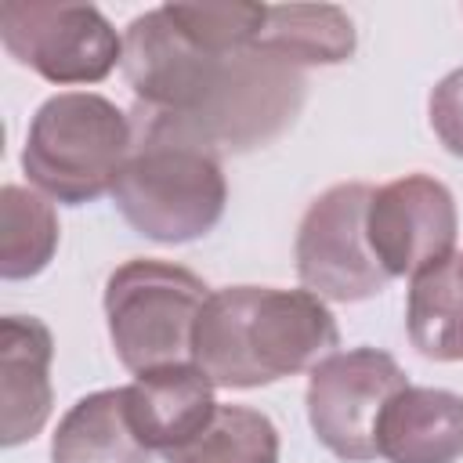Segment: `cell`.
<instances>
[{
    "mask_svg": "<svg viewBox=\"0 0 463 463\" xmlns=\"http://www.w3.org/2000/svg\"><path fill=\"white\" fill-rule=\"evenodd\" d=\"M163 456L166 463H279V430L250 405H217L192 441Z\"/></svg>",
    "mask_w": 463,
    "mask_h": 463,
    "instance_id": "cell-18",
    "label": "cell"
},
{
    "mask_svg": "<svg viewBox=\"0 0 463 463\" xmlns=\"http://www.w3.org/2000/svg\"><path fill=\"white\" fill-rule=\"evenodd\" d=\"M134 145L112 184L123 221L152 242H195L217 228L228 203L221 152L181 116L134 105Z\"/></svg>",
    "mask_w": 463,
    "mask_h": 463,
    "instance_id": "cell-2",
    "label": "cell"
},
{
    "mask_svg": "<svg viewBox=\"0 0 463 463\" xmlns=\"http://www.w3.org/2000/svg\"><path fill=\"white\" fill-rule=\"evenodd\" d=\"M54 336L36 315L0 318V445L14 449L36 438L51 416Z\"/></svg>",
    "mask_w": 463,
    "mask_h": 463,
    "instance_id": "cell-11",
    "label": "cell"
},
{
    "mask_svg": "<svg viewBox=\"0 0 463 463\" xmlns=\"http://www.w3.org/2000/svg\"><path fill=\"white\" fill-rule=\"evenodd\" d=\"M210 286L170 260L134 257L105 282V322L116 358L134 376L192 362V333Z\"/></svg>",
    "mask_w": 463,
    "mask_h": 463,
    "instance_id": "cell-4",
    "label": "cell"
},
{
    "mask_svg": "<svg viewBox=\"0 0 463 463\" xmlns=\"http://www.w3.org/2000/svg\"><path fill=\"white\" fill-rule=\"evenodd\" d=\"M304 69L253 43L228 58L221 87L188 123L217 152H250L293 127L304 105Z\"/></svg>",
    "mask_w": 463,
    "mask_h": 463,
    "instance_id": "cell-8",
    "label": "cell"
},
{
    "mask_svg": "<svg viewBox=\"0 0 463 463\" xmlns=\"http://www.w3.org/2000/svg\"><path fill=\"white\" fill-rule=\"evenodd\" d=\"M51 463H152V449L130 427L127 387L83 394L58 420Z\"/></svg>",
    "mask_w": 463,
    "mask_h": 463,
    "instance_id": "cell-14",
    "label": "cell"
},
{
    "mask_svg": "<svg viewBox=\"0 0 463 463\" xmlns=\"http://www.w3.org/2000/svg\"><path fill=\"white\" fill-rule=\"evenodd\" d=\"M459 275H463V253H459Z\"/></svg>",
    "mask_w": 463,
    "mask_h": 463,
    "instance_id": "cell-21",
    "label": "cell"
},
{
    "mask_svg": "<svg viewBox=\"0 0 463 463\" xmlns=\"http://www.w3.org/2000/svg\"><path fill=\"white\" fill-rule=\"evenodd\" d=\"M405 329L430 362H463V275L459 253L420 271L409 286Z\"/></svg>",
    "mask_w": 463,
    "mask_h": 463,
    "instance_id": "cell-16",
    "label": "cell"
},
{
    "mask_svg": "<svg viewBox=\"0 0 463 463\" xmlns=\"http://www.w3.org/2000/svg\"><path fill=\"white\" fill-rule=\"evenodd\" d=\"M0 40L7 54L47 83H101L123 65V36L94 4L4 0Z\"/></svg>",
    "mask_w": 463,
    "mask_h": 463,
    "instance_id": "cell-5",
    "label": "cell"
},
{
    "mask_svg": "<svg viewBox=\"0 0 463 463\" xmlns=\"http://www.w3.org/2000/svg\"><path fill=\"white\" fill-rule=\"evenodd\" d=\"M340 344L322 297L275 286H224L203 304L192 333V362L213 387L253 391L315 369Z\"/></svg>",
    "mask_w": 463,
    "mask_h": 463,
    "instance_id": "cell-1",
    "label": "cell"
},
{
    "mask_svg": "<svg viewBox=\"0 0 463 463\" xmlns=\"http://www.w3.org/2000/svg\"><path fill=\"white\" fill-rule=\"evenodd\" d=\"M456 199L430 174H405L373 188L365 235L380 268L391 279H416L420 271L456 253Z\"/></svg>",
    "mask_w": 463,
    "mask_h": 463,
    "instance_id": "cell-10",
    "label": "cell"
},
{
    "mask_svg": "<svg viewBox=\"0 0 463 463\" xmlns=\"http://www.w3.org/2000/svg\"><path fill=\"white\" fill-rule=\"evenodd\" d=\"M58 213L43 192L4 184L0 192V275L33 279L40 275L58 250Z\"/></svg>",
    "mask_w": 463,
    "mask_h": 463,
    "instance_id": "cell-17",
    "label": "cell"
},
{
    "mask_svg": "<svg viewBox=\"0 0 463 463\" xmlns=\"http://www.w3.org/2000/svg\"><path fill=\"white\" fill-rule=\"evenodd\" d=\"M257 43L297 69H307L347 61L358 47V36L354 22L336 4H268Z\"/></svg>",
    "mask_w": 463,
    "mask_h": 463,
    "instance_id": "cell-15",
    "label": "cell"
},
{
    "mask_svg": "<svg viewBox=\"0 0 463 463\" xmlns=\"http://www.w3.org/2000/svg\"><path fill=\"white\" fill-rule=\"evenodd\" d=\"M427 116L430 130L445 145V152L463 159V65L441 76L427 98Z\"/></svg>",
    "mask_w": 463,
    "mask_h": 463,
    "instance_id": "cell-20",
    "label": "cell"
},
{
    "mask_svg": "<svg viewBox=\"0 0 463 463\" xmlns=\"http://www.w3.org/2000/svg\"><path fill=\"white\" fill-rule=\"evenodd\" d=\"M232 54H213L188 40L166 7L137 14L123 33V72L137 105L184 119L206 109Z\"/></svg>",
    "mask_w": 463,
    "mask_h": 463,
    "instance_id": "cell-9",
    "label": "cell"
},
{
    "mask_svg": "<svg viewBox=\"0 0 463 463\" xmlns=\"http://www.w3.org/2000/svg\"><path fill=\"white\" fill-rule=\"evenodd\" d=\"M210 376L195 362L141 373L127 387V416L145 449L170 452L192 441L217 412Z\"/></svg>",
    "mask_w": 463,
    "mask_h": 463,
    "instance_id": "cell-12",
    "label": "cell"
},
{
    "mask_svg": "<svg viewBox=\"0 0 463 463\" xmlns=\"http://www.w3.org/2000/svg\"><path fill=\"white\" fill-rule=\"evenodd\" d=\"M130 145V112L94 90H61L36 109L22 148V170L47 199L83 206L112 192Z\"/></svg>",
    "mask_w": 463,
    "mask_h": 463,
    "instance_id": "cell-3",
    "label": "cell"
},
{
    "mask_svg": "<svg viewBox=\"0 0 463 463\" xmlns=\"http://www.w3.org/2000/svg\"><path fill=\"white\" fill-rule=\"evenodd\" d=\"M163 7L188 40H195L213 54L253 47L268 18V4H250V0H188Z\"/></svg>",
    "mask_w": 463,
    "mask_h": 463,
    "instance_id": "cell-19",
    "label": "cell"
},
{
    "mask_svg": "<svg viewBox=\"0 0 463 463\" xmlns=\"http://www.w3.org/2000/svg\"><path fill=\"white\" fill-rule=\"evenodd\" d=\"M373 188L365 181H344L326 188L300 217L297 228V279L307 293L336 304H358L391 282L369 250L365 213Z\"/></svg>",
    "mask_w": 463,
    "mask_h": 463,
    "instance_id": "cell-6",
    "label": "cell"
},
{
    "mask_svg": "<svg viewBox=\"0 0 463 463\" xmlns=\"http://www.w3.org/2000/svg\"><path fill=\"white\" fill-rule=\"evenodd\" d=\"M402 387H409V376L387 351H333L307 376V420L315 438L344 463L376 459L380 412Z\"/></svg>",
    "mask_w": 463,
    "mask_h": 463,
    "instance_id": "cell-7",
    "label": "cell"
},
{
    "mask_svg": "<svg viewBox=\"0 0 463 463\" xmlns=\"http://www.w3.org/2000/svg\"><path fill=\"white\" fill-rule=\"evenodd\" d=\"M376 452L387 463H456L463 456V394L402 387L380 412Z\"/></svg>",
    "mask_w": 463,
    "mask_h": 463,
    "instance_id": "cell-13",
    "label": "cell"
}]
</instances>
